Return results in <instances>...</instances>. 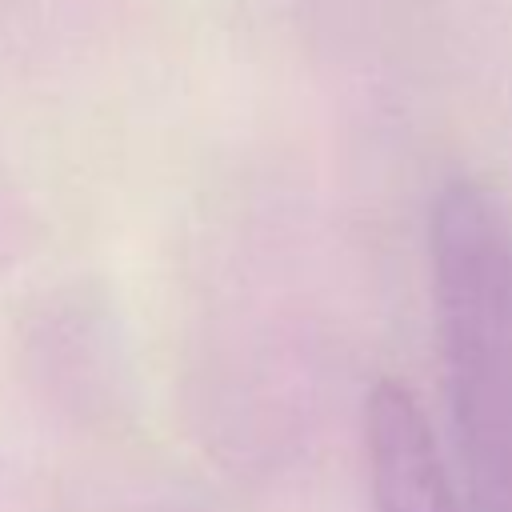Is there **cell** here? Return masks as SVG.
Returning a JSON list of instances; mask_svg holds the SVG:
<instances>
[{
    "instance_id": "cell-1",
    "label": "cell",
    "mask_w": 512,
    "mask_h": 512,
    "mask_svg": "<svg viewBox=\"0 0 512 512\" xmlns=\"http://www.w3.org/2000/svg\"><path fill=\"white\" fill-rule=\"evenodd\" d=\"M372 512H456L448 472L416 396L380 380L364 404Z\"/></svg>"
}]
</instances>
